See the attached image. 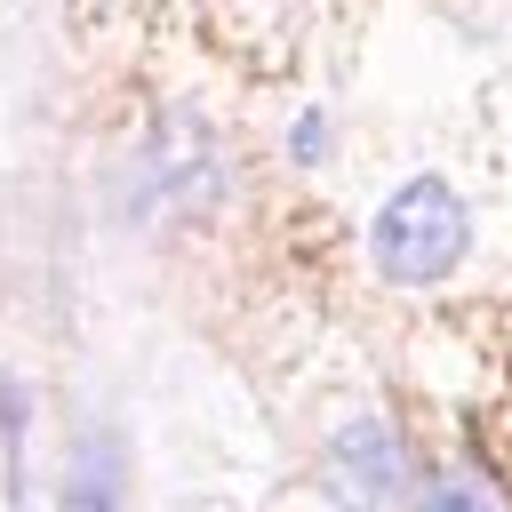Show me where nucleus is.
<instances>
[{
	"label": "nucleus",
	"mask_w": 512,
	"mask_h": 512,
	"mask_svg": "<svg viewBox=\"0 0 512 512\" xmlns=\"http://www.w3.org/2000/svg\"><path fill=\"white\" fill-rule=\"evenodd\" d=\"M472 248V208L448 176H408L376 216H368V264L392 288H432L464 264Z\"/></svg>",
	"instance_id": "f257e3e1"
},
{
	"label": "nucleus",
	"mask_w": 512,
	"mask_h": 512,
	"mask_svg": "<svg viewBox=\"0 0 512 512\" xmlns=\"http://www.w3.org/2000/svg\"><path fill=\"white\" fill-rule=\"evenodd\" d=\"M320 496L336 512H400L408 504V440L392 416H352L320 448Z\"/></svg>",
	"instance_id": "f03ea898"
},
{
	"label": "nucleus",
	"mask_w": 512,
	"mask_h": 512,
	"mask_svg": "<svg viewBox=\"0 0 512 512\" xmlns=\"http://www.w3.org/2000/svg\"><path fill=\"white\" fill-rule=\"evenodd\" d=\"M56 512H120V440L112 432H88L64 464V488H56Z\"/></svg>",
	"instance_id": "7ed1b4c3"
},
{
	"label": "nucleus",
	"mask_w": 512,
	"mask_h": 512,
	"mask_svg": "<svg viewBox=\"0 0 512 512\" xmlns=\"http://www.w3.org/2000/svg\"><path fill=\"white\" fill-rule=\"evenodd\" d=\"M416 504H424V512H496V496H488L480 480H464V472H432Z\"/></svg>",
	"instance_id": "20e7f679"
},
{
	"label": "nucleus",
	"mask_w": 512,
	"mask_h": 512,
	"mask_svg": "<svg viewBox=\"0 0 512 512\" xmlns=\"http://www.w3.org/2000/svg\"><path fill=\"white\" fill-rule=\"evenodd\" d=\"M328 144H336V136H328V112H304V120L288 128V160H296V168H320Z\"/></svg>",
	"instance_id": "39448f33"
}]
</instances>
